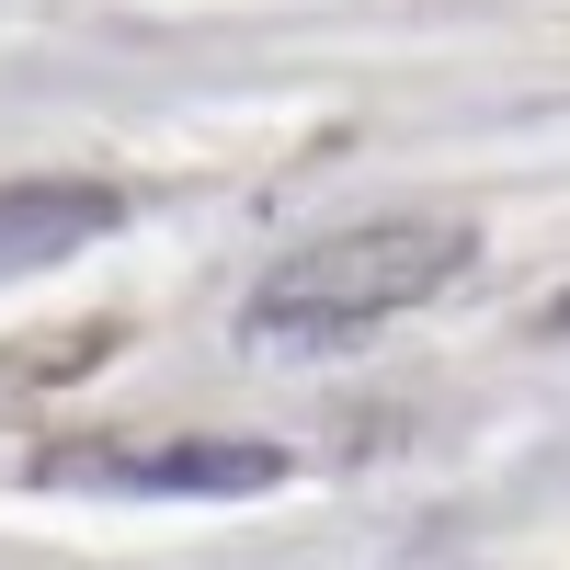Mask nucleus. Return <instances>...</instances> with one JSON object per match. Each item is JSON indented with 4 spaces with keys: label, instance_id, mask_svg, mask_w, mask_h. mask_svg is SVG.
I'll use <instances>...</instances> for the list:
<instances>
[{
    "label": "nucleus",
    "instance_id": "f257e3e1",
    "mask_svg": "<svg viewBox=\"0 0 570 570\" xmlns=\"http://www.w3.org/2000/svg\"><path fill=\"white\" fill-rule=\"evenodd\" d=\"M468 263H480V228L468 217H365V228H331V240L285 252L252 285L240 331L263 354H343V343H365V331L434 308Z\"/></svg>",
    "mask_w": 570,
    "mask_h": 570
},
{
    "label": "nucleus",
    "instance_id": "f03ea898",
    "mask_svg": "<svg viewBox=\"0 0 570 570\" xmlns=\"http://www.w3.org/2000/svg\"><path fill=\"white\" fill-rule=\"evenodd\" d=\"M46 491H171V502H240L285 480V445L263 434H195V445H58L35 468Z\"/></svg>",
    "mask_w": 570,
    "mask_h": 570
},
{
    "label": "nucleus",
    "instance_id": "7ed1b4c3",
    "mask_svg": "<svg viewBox=\"0 0 570 570\" xmlns=\"http://www.w3.org/2000/svg\"><path fill=\"white\" fill-rule=\"evenodd\" d=\"M126 228V195L91 171H12L0 183V274H46Z\"/></svg>",
    "mask_w": 570,
    "mask_h": 570
},
{
    "label": "nucleus",
    "instance_id": "20e7f679",
    "mask_svg": "<svg viewBox=\"0 0 570 570\" xmlns=\"http://www.w3.org/2000/svg\"><path fill=\"white\" fill-rule=\"evenodd\" d=\"M548 331H570V285H559V308H548Z\"/></svg>",
    "mask_w": 570,
    "mask_h": 570
}]
</instances>
